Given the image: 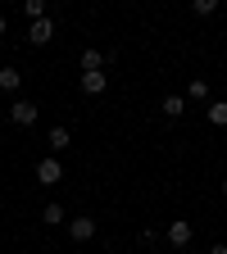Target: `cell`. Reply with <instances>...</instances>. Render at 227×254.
I'll use <instances>...</instances> for the list:
<instances>
[{
  "mask_svg": "<svg viewBox=\"0 0 227 254\" xmlns=\"http://www.w3.org/2000/svg\"><path fill=\"white\" fill-rule=\"evenodd\" d=\"M9 118H14V127H32L41 118V105H32V100H14L9 105Z\"/></svg>",
  "mask_w": 227,
  "mask_h": 254,
  "instance_id": "6da1fadb",
  "label": "cell"
},
{
  "mask_svg": "<svg viewBox=\"0 0 227 254\" xmlns=\"http://www.w3.org/2000/svg\"><path fill=\"white\" fill-rule=\"evenodd\" d=\"M37 182H41V186H55V182H64V164H59V154H46L41 164H37Z\"/></svg>",
  "mask_w": 227,
  "mask_h": 254,
  "instance_id": "7a4b0ae2",
  "label": "cell"
},
{
  "mask_svg": "<svg viewBox=\"0 0 227 254\" xmlns=\"http://www.w3.org/2000/svg\"><path fill=\"white\" fill-rule=\"evenodd\" d=\"M77 86H82V95H105L109 91V73H100V68H95V73H82Z\"/></svg>",
  "mask_w": 227,
  "mask_h": 254,
  "instance_id": "3957f363",
  "label": "cell"
},
{
  "mask_svg": "<svg viewBox=\"0 0 227 254\" xmlns=\"http://www.w3.org/2000/svg\"><path fill=\"white\" fill-rule=\"evenodd\" d=\"M168 245H173V250H186V245H191V222H186V218H173V222H168Z\"/></svg>",
  "mask_w": 227,
  "mask_h": 254,
  "instance_id": "277c9868",
  "label": "cell"
},
{
  "mask_svg": "<svg viewBox=\"0 0 227 254\" xmlns=\"http://www.w3.org/2000/svg\"><path fill=\"white\" fill-rule=\"evenodd\" d=\"M50 37H55V18H37V23L27 27V41H32V46H46Z\"/></svg>",
  "mask_w": 227,
  "mask_h": 254,
  "instance_id": "5b68a950",
  "label": "cell"
},
{
  "mask_svg": "<svg viewBox=\"0 0 227 254\" xmlns=\"http://www.w3.org/2000/svg\"><path fill=\"white\" fill-rule=\"evenodd\" d=\"M69 236H73L77 245L91 241V236H95V218H91V213H86V218H73V222H69Z\"/></svg>",
  "mask_w": 227,
  "mask_h": 254,
  "instance_id": "8992f818",
  "label": "cell"
},
{
  "mask_svg": "<svg viewBox=\"0 0 227 254\" xmlns=\"http://www.w3.org/2000/svg\"><path fill=\"white\" fill-rule=\"evenodd\" d=\"M69 141H73V132H69V127H64V123H55L50 127V136H46V145L59 154V150H69Z\"/></svg>",
  "mask_w": 227,
  "mask_h": 254,
  "instance_id": "52a82bcc",
  "label": "cell"
},
{
  "mask_svg": "<svg viewBox=\"0 0 227 254\" xmlns=\"http://www.w3.org/2000/svg\"><path fill=\"white\" fill-rule=\"evenodd\" d=\"M105 64H109L105 50H91V46L82 50V73H95V68H105Z\"/></svg>",
  "mask_w": 227,
  "mask_h": 254,
  "instance_id": "ba28073f",
  "label": "cell"
},
{
  "mask_svg": "<svg viewBox=\"0 0 227 254\" xmlns=\"http://www.w3.org/2000/svg\"><path fill=\"white\" fill-rule=\"evenodd\" d=\"M23 86V73L18 68H0V91H5V95H14Z\"/></svg>",
  "mask_w": 227,
  "mask_h": 254,
  "instance_id": "9c48e42d",
  "label": "cell"
},
{
  "mask_svg": "<svg viewBox=\"0 0 227 254\" xmlns=\"http://www.w3.org/2000/svg\"><path fill=\"white\" fill-rule=\"evenodd\" d=\"M64 218H69V213H64V204H59V200H50V204L41 209V222H46V227H59Z\"/></svg>",
  "mask_w": 227,
  "mask_h": 254,
  "instance_id": "30bf717a",
  "label": "cell"
},
{
  "mask_svg": "<svg viewBox=\"0 0 227 254\" xmlns=\"http://www.w3.org/2000/svg\"><path fill=\"white\" fill-rule=\"evenodd\" d=\"M186 114V95H164V118H182Z\"/></svg>",
  "mask_w": 227,
  "mask_h": 254,
  "instance_id": "8fae6325",
  "label": "cell"
},
{
  "mask_svg": "<svg viewBox=\"0 0 227 254\" xmlns=\"http://www.w3.org/2000/svg\"><path fill=\"white\" fill-rule=\"evenodd\" d=\"M205 114H209V123H214V127H227V100H209V109H205Z\"/></svg>",
  "mask_w": 227,
  "mask_h": 254,
  "instance_id": "7c38bea8",
  "label": "cell"
},
{
  "mask_svg": "<svg viewBox=\"0 0 227 254\" xmlns=\"http://www.w3.org/2000/svg\"><path fill=\"white\" fill-rule=\"evenodd\" d=\"M218 5H223V0H191V14H196V18H209V14H218Z\"/></svg>",
  "mask_w": 227,
  "mask_h": 254,
  "instance_id": "4fadbf2b",
  "label": "cell"
},
{
  "mask_svg": "<svg viewBox=\"0 0 227 254\" xmlns=\"http://www.w3.org/2000/svg\"><path fill=\"white\" fill-rule=\"evenodd\" d=\"M186 100H200V105H205V100H209V82H205V77H196V82L186 86Z\"/></svg>",
  "mask_w": 227,
  "mask_h": 254,
  "instance_id": "5bb4252c",
  "label": "cell"
},
{
  "mask_svg": "<svg viewBox=\"0 0 227 254\" xmlns=\"http://www.w3.org/2000/svg\"><path fill=\"white\" fill-rule=\"evenodd\" d=\"M23 14H27L32 23H37V18H50V14H46V0H23Z\"/></svg>",
  "mask_w": 227,
  "mask_h": 254,
  "instance_id": "9a60e30c",
  "label": "cell"
},
{
  "mask_svg": "<svg viewBox=\"0 0 227 254\" xmlns=\"http://www.w3.org/2000/svg\"><path fill=\"white\" fill-rule=\"evenodd\" d=\"M209 254H227V245H223V241H218V245H209Z\"/></svg>",
  "mask_w": 227,
  "mask_h": 254,
  "instance_id": "2e32d148",
  "label": "cell"
},
{
  "mask_svg": "<svg viewBox=\"0 0 227 254\" xmlns=\"http://www.w3.org/2000/svg\"><path fill=\"white\" fill-rule=\"evenodd\" d=\"M5 27H9V23H5V14H0V37H5Z\"/></svg>",
  "mask_w": 227,
  "mask_h": 254,
  "instance_id": "e0dca14e",
  "label": "cell"
},
{
  "mask_svg": "<svg viewBox=\"0 0 227 254\" xmlns=\"http://www.w3.org/2000/svg\"><path fill=\"white\" fill-rule=\"evenodd\" d=\"M218 190H223V200H227V182H223V186H218Z\"/></svg>",
  "mask_w": 227,
  "mask_h": 254,
  "instance_id": "ac0fdd59",
  "label": "cell"
}]
</instances>
